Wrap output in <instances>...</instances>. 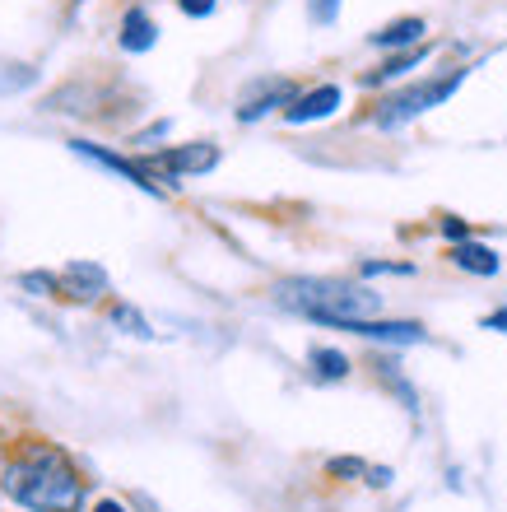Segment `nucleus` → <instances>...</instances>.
<instances>
[{
  "instance_id": "nucleus-13",
  "label": "nucleus",
  "mask_w": 507,
  "mask_h": 512,
  "mask_svg": "<svg viewBox=\"0 0 507 512\" xmlns=\"http://www.w3.org/2000/svg\"><path fill=\"white\" fill-rule=\"evenodd\" d=\"M307 368H312V373H317L321 382H340V378H349V359L340 350H312L307 354Z\"/></svg>"
},
{
  "instance_id": "nucleus-19",
  "label": "nucleus",
  "mask_w": 507,
  "mask_h": 512,
  "mask_svg": "<svg viewBox=\"0 0 507 512\" xmlns=\"http://www.w3.org/2000/svg\"><path fill=\"white\" fill-rule=\"evenodd\" d=\"M182 5V14H191V19H205V14H214V0H177Z\"/></svg>"
},
{
  "instance_id": "nucleus-11",
  "label": "nucleus",
  "mask_w": 507,
  "mask_h": 512,
  "mask_svg": "<svg viewBox=\"0 0 507 512\" xmlns=\"http://www.w3.org/2000/svg\"><path fill=\"white\" fill-rule=\"evenodd\" d=\"M289 103H294V89H289V84H270V89H266L261 98H252V103H242L238 117H242V122H261L266 112L289 108Z\"/></svg>"
},
{
  "instance_id": "nucleus-16",
  "label": "nucleus",
  "mask_w": 507,
  "mask_h": 512,
  "mask_svg": "<svg viewBox=\"0 0 507 512\" xmlns=\"http://www.w3.org/2000/svg\"><path fill=\"white\" fill-rule=\"evenodd\" d=\"M19 284H24V289H33V294L61 298V275H42V270H28V275H19Z\"/></svg>"
},
{
  "instance_id": "nucleus-7",
  "label": "nucleus",
  "mask_w": 507,
  "mask_h": 512,
  "mask_svg": "<svg viewBox=\"0 0 507 512\" xmlns=\"http://www.w3.org/2000/svg\"><path fill=\"white\" fill-rule=\"evenodd\" d=\"M340 331H354L363 340H387V345H419L424 340V326L419 322H382V317H373V322H345Z\"/></svg>"
},
{
  "instance_id": "nucleus-2",
  "label": "nucleus",
  "mask_w": 507,
  "mask_h": 512,
  "mask_svg": "<svg viewBox=\"0 0 507 512\" xmlns=\"http://www.w3.org/2000/svg\"><path fill=\"white\" fill-rule=\"evenodd\" d=\"M275 303L326 326L382 317V298L373 289H363V284H345V280H284L275 284Z\"/></svg>"
},
{
  "instance_id": "nucleus-23",
  "label": "nucleus",
  "mask_w": 507,
  "mask_h": 512,
  "mask_svg": "<svg viewBox=\"0 0 507 512\" xmlns=\"http://www.w3.org/2000/svg\"><path fill=\"white\" fill-rule=\"evenodd\" d=\"M484 331H503V336H507V308L489 312V317H484Z\"/></svg>"
},
{
  "instance_id": "nucleus-25",
  "label": "nucleus",
  "mask_w": 507,
  "mask_h": 512,
  "mask_svg": "<svg viewBox=\"0 0 507 512\" xmlns=\"http://www.w3.org/2000/svg\"><path fill=\"white\" fill-rule=\"evenodd\" d=\"M368 485H377V489L391 485V471H368Z\"/></svg>"
},
{
  "instance_id": "nucleus-6",
  "label": "nucleus",
  "mask_w": 507,
  "mask_h": 512,
  "mask_svg": "<svg viewBox=\"0 0 507 512\" xmlns=\"http://www.w3.org/2000/svg\"><path fill=\"white\" fill-rule=\"evenodd\" d=\"M98 294H107V270L94 261H70L61 270V298H75V303H94Z\"/></svg>"
},
{
  "instance_id": "nucleus-26",
  "label": "nucleus",
  "mask_w": 507,
  "mask_h": 512,
  "mask_svg": "<svg viewBox=\"0 0 507 512\" xmlns=\"http://www.w3.org/2000/svg\"><path fill=\"white\" fill-rule=\"evenodd\" d=\"M94 512H126V503H117V499H103Z\"/></svg>"
},
{
  "instance_id": "nucleus-5",
  "label": "nucleus",
  "mask_w": 507,
  "mask_h": 512,
  "mask_svg": "<svg viewBox=\"0 0 507 512\" xmlns=\"http://www.w3.org/2000/svg\"><path fill=\"white\" fill-rule=\"evenodd\" d=\"M70 149L80 154V159H94L98 168H107V173H121L126 182H135L140 191H149V196H163V187H159V177L154 173H145L140 163H126V159H117L112 149H103V145H89V140H70Z\"/></svg>"
},
{
  "instance_id": "nucleus-12",
  "label": "nucleus",
  "mask_w": 507,
  "mask_h": 512,
  "mask_svg": "<svg viewBox=\"0 0 507 512\" xmlns=\"http://www.w3.org/2000/svg\"><path fill=\"white\" fill-rule=\"evenodd\" d=\"M419 38H424V19H396V24L377 28L373 47H419Z\"/></svg>"
},
{
  "instance_id": "nucleus-18",
  "label": "nucleus",
  "mask_w": 507,
  "mask_h": 512,
  "mask_svg": "<svg viewBox=\"0 0 507 512\" xmlns=\"http://www.w3.org/2000/svg\"><path fill=\"white\" fill-rule=\"evenodd\" d=\"M33 84V70H19V75H0V94H14V89H24Z\"/></svg>"
},
{
  "instance_id": "nucleus-14",
  "label": "nucleus",
  "mask_w": 507,
  "mask_h": 512,
  "mask_svg": "<svg viewBox=\"0 0 507 512\" xmlns=\"http://www.w3.org/2000/svg\"><path fill=\"white\" fill-rule=\"evenodd\" d=\"M428 56V47H410V52H401V56H391L382 70H373V75H363V84H382V80H396V75H405V70H414L419 61Z\"/></svg>"
},
{
  "instance_id": "nucleus-3",
  "label": "nucleus",
  "mask_w": 507,
  "mask_h": 512,
  "mask_svg": "<svg viewBox=\"0 0 507 512\" xmlns=\"http://www.w3.org/2000/svg\"><path fill=\"white\" fill-rule=\"evenodd\" d=\"M461 80H466V70H452V75H442V80L414 84L405 94L387 98V103L377 108V126H401V122H410V117H419V112L438 108V103H447V98L461 89Z\"/></svg>"
},
{
  "instance_id": "nucleus-20",
  "label": "nucleus",
  "mask_w": 507,
  "mask_h": 512,
  "mask_svg": "<svg viewBox=\"0 0 507 512\" xmlns=\"http://www.w3.org/2000/svg\"><path fill=\"white\" fill-rule=\"evenodd\" d=\"M442 233L452 238V243H466L470 229H466V219H442Z\"/></svg>"
},
{
  "instance_id": "nucleus-22",
  "label": "nucleus",
  "mask_w": 507,
  "mask_h": 512,
  "mask_svg": "<svg viewBox=\"0 0 507 512\" xmlns=\"http://www.w3.org/2000/svg\"><path fill=\"white\" fill-rule=\"evenodd\" d=\"M326 471H331V475H359L363 471V461H331V466H326Z\"/></svg>"
},
{
  "instance_id": "nucleus-9",
  "label": "nucleus",
  "mask_w": 507,
  "mask_h": 512,
  "mask_svg": "<svg viewBox=\"0 0 507 512\" xmlns=\"http://www.w3.org/2000/svg\"><path fill=\"white\" fill-rule=\"evenodd\" d=\"M154 38H159L154 19H149L145 10H126V19H121V47H126V52H149Z\"/></svg>"
},
{
  "instance_id": "nucleus-21",
  "label": "nucleus",
  "mask_w": 507,
  "mask_h": 512,
  "mask_svg": "<svg viewBox=\"0 0 507 512\" xmlns=\"http://www.w3.org/2000/svg\"><path fill=\"white\" fill-rule=\"evenodd\" d=\"M363 275H410V266H387V261H368Z\"/></svg>"
},
{
  "instance_id": "nucleus-8",
  "label": "nucleus",
  "mask_w": 507,
  "mask_h": 512,
  "mask_svg": "<svg viewBox=\"0 0 507 512\" xmlns=\"http://www.w3.org/2000/svg\"><path fill=\"white\" fill-rule=\"evenodd\" d=\"M340 108V89L335 84H321V89H312V94L294 98L289 108H284V117L294 126H307V122H321V117H331V112Z\"/></svg>"
},
{
  "instance_id": "nucleus-10",
  "label": "nucleus",
  "mask_w": 507,
  "mask_h": 512,
  "mask_svg": "<svg viewBox=\"0 0 507 512\" xmlns=\"http://www.w3.org/2000/svg\"><path fill=\"white\" fill-rule=\"evenodd\" d=\"M452 261L466 270V275H498V252L484 243H470V238L452 247Z\"/></svg>"
},
{
  "instance_id": "nucleus-1",
  "label": "nucleus",
  "mask_w": 507,
  "mask_h": 512,
  "mask_svg": "<svg viewBox=\"0 0 507 512\" xmlns=\"http://www.w3.org/2000/svg\"><path fill=\"white\" fill-rule=\"evenodd\" d=\"M0 485L33 512H75L84 499V480L56 447H28L24 457L5 466Z\"/></svg>"
},
{
  "instance_id": "nucleus-17",
  "label": "nucleus",
  "mask_w": 507,
  "mask_h": 512,
  "mask_svg": "<svg viewBox=\"0 0 507 512\" xmlns=\"http://www.w3.org/2000/svg\"><path fill=\"white\" fill-rule=\"evenodd\" d=\"M335 14H340V0H312V19L317 24H331Z\"/></svg>"
},
{
  "instance_id": "nucleus-15",
  "label": "nucleus",
  "mask_w": 507,
  "mask_h": 512,
  "mask_svg": "<svg viewBox=\"0 0 507 512\" xmlns=\"http://www.w3.org/2000/svg\"><path fill=\"white\" fill-rule=\"evenodd\" d=\"M112 326H121L126 336H140V340L154 336V326H149L145 317H140V308H131V303H117V308H112Z\"/></svg>"
},
{
  "instance_id": "nucleus-24",
  "label": "nucleus",
  "mask_w": 507,
  "mask_h": 512,
  "mask_svg": "<svg viewBox=\"0 0 507 512\" xmlns=\"http://www.w3.org/2000/svg\"><path fill=\"white\" fill-rule=\"evenodd\" d=\"M159 135H168V122H159V126H149L145 135H140V140H135V145H149V140H159Z\"/></svg>"
},
{
  "instance_id": "nucleus-4",
  "label": "nucleus",
  "mask_w": 507,
  "mask_h": 512,
  "mask_svg": "<svg viewBox=\"0 0 507 512\" xmlns=\"http://www.w3.org/2000/svg\"><path fill=\"white\" fill-rule=\"evenodd\" d=\"M214 163H219V149H214L210 140H196V145L163 149V154H154V163H140V168H145V173H154V177H168V187H177L173 177L210 173Z\"/></svg>"
}]
</instances>
